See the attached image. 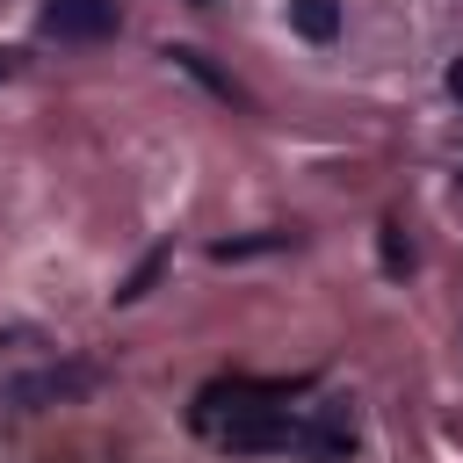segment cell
I'll use <instances>...</instances> for the list:
<instances>
[{
	"label": "cell",
	"instance_id": "obj_1",
	"mask_svg": "<svg viewBox=\"0 0 463 463\" xmlns=\"http://www.w3.org/2000/svg\"><path fill=\"white\" fill-rule=\"evenodd\" d=\"M232 456H275V449H297L304 441V420L289 405H232V420L210 427Z\"/></svg>",
	"mask_w": 463,
	"mask_h": 463
},
{
	"label": "cell",
	"instance_id": "obj_2",
	"mask_svg": "<svg viewBox=\"0 0 463 463\" xmlns=\"http://www.w3.org/2000/svg\"><path fill=\"white\" fill-rule=\"evenodd\" d=\"M116 22H123L116 0H43V36L58 43H101L116 36Z\"/></svg>",
	"mask_w": 463,
	"mask_h": 463
},
{
	"label": "cell",
	"instance_id": "obj_3",
	"mask_svg": "<svg viewBox=\"0 0 463 463\" xmlns=\"http://www.w3.org/2000/svg\"><path fill=\"white\" fill-rule=\"evenodd\" d=\"M94 383H101L94 362H58V369H36V376H14L7 405H65V398H87Z\"/></svg>",
	"mask_w": 463,
	"mask_h": 463
},
{
	"label": "cell",
	"instance_id": "obj_4",
	"mask_svg": "<svg viewBox=\"0 0 463 463\" xmlns=\"http://www.w3.org/2000/svg\"><path fill=\"white\" fill-rule=\"evenodd\" d=\"M311 463H340L347 449H354V427L340 420V412H318V420H304V441H297Z\"/></svg>",
	"mask_w": 463,
	"mask_h": 463
},
{
	"label": "cell",
	"instance_id": "obj_5",
	"mask_svg": "<svg viewBox=\"0 0 463 463\" xmlns=\"http://www.w3.org/2000/svg\"><path fill=\"white\" fill-rule=\"evenodd\" d=\"M289 22H297V36L333 43L340 36V0H289Z\"/></svg>",
	"mask_w": 463,
	"mask_h": 463
},
{
	"label": "cell",
	"instance_id": "obj_6",
	"mask_svg": "<svg viewBox=\"0 0 463 463\" xmlns=\"http://www.w3.org/2000/svg\"><path fill=\"white\" fill-rule=\"evenodd\" d=\"M166 58H174V65H181V72H188V80H203V87H210V94H217V101H246V94H239V87H232V80H224V72H217V65H210V58H203V51H188V43H174V51H166Z\"/></svg>",
	"mask_w": 463,
	"mask_h": 463
},
{
	"label": "cell",
	"instance_id": "obj_7",
	"mask_svg": "<svg viewBox=\"0 0 463 463\" xmlns=\"http://www.w3.org/2000/svg\"><path fill=\"white\" fill-rule=\"evenodd\" d=\"M166 260H174V253H166V246H152V253H145V260H137V268L116 282V304H137V297H152V282L166 275Z\"/></svg>",
	"mask_w": 463,
	"mask_h": 463
},
{
	"label": "cell",
	"instance_id": "obj_8",
	"mask_svg": "<svg viewBox=\"0 0 463 463\" xmlns=\"http://www.w3.org/2000/svg\"><path fill=\"white\" fill-rule=\"evenodd\" d=\"M282 246H289V232H239V239H217L210 260H246V253H282Z\"/></svg>",
	"mask_w": 463,
	"mask_h": 463
},
{
	"label": "cell",
	"instance_id": "obj_9",
	"mask_svg": "<svg viewBox=\"0 0 463 463\" xmlns=\"http://www.w3.org/2000/svg\"><path fill=\"white\" fill-rule=\"evenodd\" d=\"M376 246H383V268H391V275H405V268H412V246H405V232H398V224H383V239H376Z\"/></svg>",
	"mask_w": 463,
	"mask_h": 463
},
{
	"label": "cell",
	"instance_id": "obj_10",
	"mask_svg": "<svg viewBox=\"0 0 463 463\" xmlns=\"http://www.w3.org/2000/svg\"><path fill=\"white\" fill-rule=\"evenodd\" d=\"M449 94H456V101H463V58H456V65H449Z\"/></svg>",
	"mask_w": 463,
	"mask_h": 463
},
{
	"label": "cell",
	"instance_id": "obj_11",
	"mask_svg": "<svg viewBox=\"0 0 463 463\" xmlns=\"http://www.w3.org/2000/svg\"><path fill=\"white\" fill-rule=\"evenodd\" d=\"M14 65H22V58H14V51H0V80H14Z\"/></svg>",
	"mask_w": 463,
	"mask_h": 463
}]
</instances>
